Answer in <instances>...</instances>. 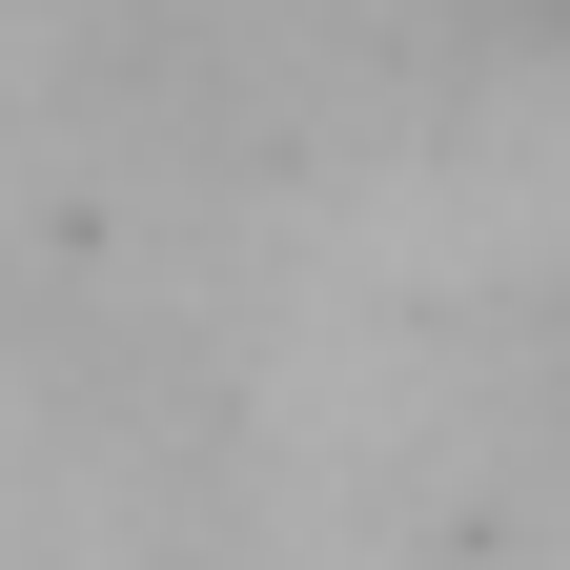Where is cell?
Segmentation results:
<instances>
[{
	"mask_svg": "<svg viewBox=\"0 0 570 570\" xmlns=\"http://www.w3.org/2000/svg\"><path fill=\"white\" fill-rule=\"evenodd\" d=\"M510 21H530V41H570V0H510Z\"/></svg>",
	"mask_w": 570,
	"mask_h": 570,
	"instance_id": "cell-1",
	"label": "cell"
}]
</instances>
